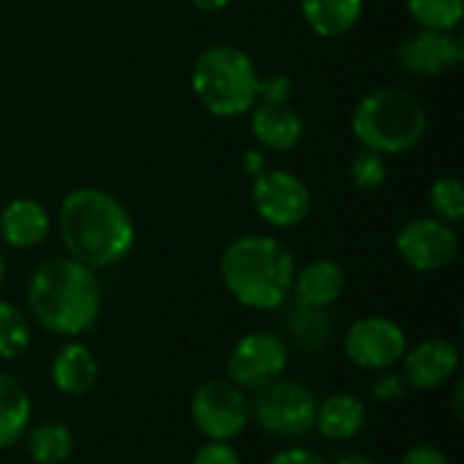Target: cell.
Instances as JSON below:
<instances>
[{
    "instance_id": "obj_1",
    "label": "cell",
    "mask_w": 464,
    "mask_h": 464,
    "mask_svg": "<svg viewBox=\"0 0 464 464\" xmlns=\"http://www.w3.org/2000/svg\"><path fill=\"white\" fill-rule=\"evenodd\" d=\"M57 234L65 256L90 269H111L136 247V220L109 190L79 185L68 190L57 209Z\"/></svg>"
},
{
    "instance_id": "obj_2",
    "label": "cell",
    "mask_w": 464,
    "mask_h": 464,
    "mask_svg": "<svg viewBox=\"0 0 464 464\" xmlns=\"http://www.w3.org/2000/svg\"><path fill=\"white\" fill-rule=\"evenodd\" d=\"M30 318L49 334L76 340L87 334L103 310L98 272L71 256L41 261L24 288Z\"/></svg>"
},
{
    "instance_id": "obj_3",
    "label": "cell",
    "mask_w": 464,
    "mask_h": 464,
    "mask_svg": "<svg viewBox=\"0 0 464 464\" xmlns=\"http://www.w3.org/2000/svg\"><path fill=\"white\" fill-rule=\"evenodd\" d=\"M220 283L228 296L258 313L283 310L291 299L296 258L275 234H239L220 253Z\"/></svg>"
},
{
    "instance_id": "obj_4",
    "label": "cell",
    "mask_w": 464,
    "mask_h": 464,
    "mask_svg": "<svg viewBox=\"0 0 464 464\" xmlns=\"http://www.w3.org/2000/svg\"><path fill=\"white\" fill-rule=\"evenodd\" d=\"M427 128L430 114L424 103L397 84H378L367 90L351 111V133L359 147L383 158L416 150L427 136Z\"/></svg>"
},
{
    "instance_id": "obj_5",
    "label": "cell",
    "mask_w": 464,
    "mask_h": 464,
    "mask_svg": "<svg viewBox=\"0 0 464 464\" xmlns=\"http://www.w3.org/2000/svg\"><path fill=\"white\" fill-rule=\"evenodd\" d=\"M258 68L237 44H212L190 65V90L196 101L218 120H239L258 103Z\"/></svg>"
},
{
    "instance_id": "obj_6",
    "label": "cell",
    "mask_w": 464,
    "mask_h": 464,
    "mask_svg": "<svg viewBox=\"0 0 464 464\" xmlns=\"http://www.w3.org/2000/svg\"><path fill=\"white\" fill-rule=\"evenodd\" d=\"M315 392L294 378H280L250 394V421L275 440H302L315 432Z\"/></svg>"
},
{
    "instance_id": "obj_7",
    "label": "cell",
    "mask_w": 464,
    "mask_h": 464,
    "mask_svg": "<svg viewBox=\"0 0 464 464\" xmlns=\"http://www.w3.org/2000/svg\"><path fill=\"white\" fill-rule=\"evenodd\" d=\"M250 207L269 228H299L313 215V190L299 174L269 166L250 179Z\"/></svg>"
},
{
    "instance_id": "obj_8",
    "label": "cell",
    "mask_w": 464,
    "mask_h": 464,
    "mask_svg": "<svg viewBox=\"0 0 464 464\" xmlns=\"http://www.w3.org/2000/svg\"><path fill=\"white\" fill-rule=\"evenodd\" d=\"M190 421L204 440L231 443L250 424V394L228 378H209L190 397Z\"/></svg>"
},
{
    "instance_id": "obj_9",
    "label": "cell",
    "mask_w": 464,
    "mask_h": 464,
    "mask_svg": "<svg viewBox=\"0 0 464 464\" xmlns=\"http://www.w3.org/2000/svg\"><path fill=\"white\" fill-rule=\"evenodd\" d=\"M291 348L283 334L258 329L247 332L237 340L226 359V378L237 383L245 394H256L258 389L280 381L288 370Z\"/></svg>"
},
{
    "instance_id": "obj_10",
    "label": "cell",
    "mask_w": 464,
    "mask_h": 464,
    "mask_svg": "<svg viewBox=\"0 0 464 464\" xmlns=\"http://www.w3.org/2000/svg\"><path fill=\"white\" fill-rule=\"evenodd\" d=\"M408 351V332L389 315H362L343 334L345 359L364 372L394 370Z\"/></svg>"
},
{
    "instance_id": "obj_11",
    "label": "cell",
    "mask_w": 464,
    "mask_h": 464,
    "mask_svg": "<svg viewBox=\"0 0 464 464\" xmlns=\"http://www.w3.org/2000/svg\"><path fill=\"white\" fill-rule=\"evenodd\" d=\"M394 250L405 266L421 275L449 269L459 256L457 226L438 218H411L394 237Z\"/></svg>"
},
{
    "instance_id": "obj_12",
    "label": "cell",
    "mask_w": 464,
    "mask_h": 464,
    "mask_svg": "<svg viewBox=\"0 0 464 464\" xmlns=\"http://www.w3.org/2000/svg\"><path fill=\"white\" fill-rule=\"evenodd\" d=\"M397 60L405 73L419 79H438L459 68L464 60V41L446 30H421L416 27L397 46Z\"/></svg>"
},
{
    "instance_id": "obj_13",
    "label": "cell",
    "mask_w": 464,
    "mask_h": 464,
    "mask_svg": "<svg viewBox=\"0 0 464 464\" xmlns=\"http://www.w3.org/2000/svg\"><path fill=\"white\" fill-rule=\"evenodd\" d=\"M459 348L446 340V337H427L416 343L413 348L408 345L402 362H400V375L408 386V392H438L446 389L457 372H459Z\"/></svg>"
},
{
    "instance_id": "obj_14",
    "label": "cell",
    "mask_w": 464,
    "mask_h": 464,
    "mask_svg": "<svg viewBox=\"0 0 464 464\" xmlns=\"http://www.w3.org/2000/svg\"><path fill=\"white\" fill-rule=\"evenodd\" d=\"M52 234L49 209L30 196H16L0 209V239L11 250H35Z\"/></svg>"
},
{
    "instance_id": "obj_15",
    "label": "cell",
    "mask_w": 464,
    "mask_h": 464,
    "mask_svg": "<svg viewBox=\"0 0 464 464\" xmlns=\"http://www.w3.org/2000/svg\"><path fill=\"white\" fill-rule=\"evenodd\" d=\"M345 285H348V275H345V266L340 261H334V258H313L302 269L296 266L288 302L329 310L332 304L340 302V296L345 294Z\"/></svg>"
},
{
    "instance_id": "obj_16",
    "label": "cell",
    "mask_w": 464,
    "mask_h": 464,
    "mask_svg": "<svg viewBox=\"0 0 464 464\" xmlns=\"http://www.w3.org/2000/svg\"><path fill=\"white\" fill-rule=\"evenodd\" d=\"M250 117V133L264 152H291L304 136V120L291 103H256Z\"/></svg>"
},
{
    "instance_id": "obj_17",
    "label": "cell",
    "mask_w": 464,
    "mask_h": 464,
    "mask_svg": "<svg viewBox=\"0 0 464 464\" xmlns=\"http://www.w3.org/2000/svg\"><path fill=\"white\" fill-rule=\"evenodd\" d=\"M98 375H101V364H98L92 348L84 345L82 340H65L49 364L52 386L63 397L90 394L98 383Z\"/></svg>"
},
{
    "instance_id": "obj_18",
    "label": "cell",
    "mask_w": 464,
    "mask_h": 464,
    "mask_svg": "<svg viewBox=\"0 0 464 464\" xmlns=\"http://www.w3.org/2000/svg\"><path fill=\"white\" fill-rule=\"evenodd\" d=\"M367 427V405L353 392H334L318 400L315 432L329 443H351Z\"/></svg>"
},
{
    "instance_id": "obj_19",
    "label": "cell",
    "mask_w": 464,
    "mask_h": 464,
    "mask_svg": "<svg viewBox=\"0 0 464 464\" xmlns=\"http://www.w3.org/2000/svg\"><path fill=\"white\" fill-rule=\"evenodd\" d=\"M367 0H299L304 24L318 38H343L359 27Z\"/></svg>"
},
{
    "instance_id": "obj_20",
    "label": "cell",
    "mask_w": 464,
    "mask_h": 464,
    "mask_svg": "<svg viewBox=\"0 0 464 464\" xmlns=\"http://www.w3.org/2000/svg\"><path fill=\"white\" fill-rule=\"evenodd\" d=\"M283 340L296 345L304 353H321L332 337H334V321L329 310L304 307V304H288L283 318Z\"/></svg>"
},
{
    "instance_id": "obj_21",
    "label": "cell",
    "mask_w": 464,
    "mask_h": 464,
    "mask_svg": "<svg viewBox=\"0 0 464 464\" xmlns=\"http://www.w3.org/2000/svg\"><path fill=\"white\" fill-rule=\"evenodd\" d=\"M33 424V400L22 381L0 370V451L22 443L27 427Z\"/></svg>"
},
{
    "instance_id": "obj_22",
    "label": "cell",
    "mask_w": 464,
    "mask_h": 464,
    "mask_svg": "<svg viewBox=\"0 0 464 464\" xmlns=\"http://www.w3.org/2000/svg\"><path fill=\"white\" fill-rule=\"evenodd\" d=\"M22 443L33 464H65L76 451V438L71 427L57 419L30 424Z\"/></svg>"
},
{
    "instance_id": "obj_23",
    "label": "cell",
    "mask_w": 464,
    "mask_h": 464,
    "mask_svg": "<svg viewBox=\"0 0 464 464\" xmlns=\"http://www.w3.org/2000/svg\"><path fill=\"white\" fill-rule=\"evenodd\" d=\"M33 340L27 315L8 299H0V362H16Z\"/></svg>"
},
{
    "instance_id": "obj_24",
    "label": "cell",
    "mask_w": 464,
    "mask_h": 464,
    "mask_svg": "<svg viewBox=\"0 0 464 464\" xmlns=\"http://www.w3.org/2000/svg\"><path fill=\"white\" fill-rule=\"evenodd\" d=\"M427 204L432 218L449 226H459L464 220V182L457 174L435 177L427 190Z\"/></svg>"
},
{
    "instance_id": "obj_25",
    "label": "cell",
    "mask_w": 464,
    "mask_h": 464,
    "mask_svg": "<svg viewBox=\"0 0 464 464\" xmlns=\"http://www.w3.org/2000/svg\"><path fill=\"white\" fill-rule=\"evenodd\" d=\"M405 8L421 30L454 33L464 16V0H405Z\"/></svg>"
},
{
    "instance_id": "obj_26",
    "label": "cell",
    "mask_w": 464,
    "mask_h": 464,
    "mask_svg": "<svg viewBox=\"0 0 464 464\" xmlns=\"http://www.w3.org/2000/svg\"><path fill=\"white\" fill-rule=\"evenodd\" d=\"M389 179V158L359 147V152L348 163V182L359 193H372L381 190Z\"/></svg>"
},
{
    "instance_id": "obj_27",
    "label": "cell",
    "mask_w": 464,
    "mask_h": 464,
    "mask_svg": "<svg viewBox=\"0 0 464 464\" xmlns=\"http://www.w3.org/2000/svg\"><path fill=\"white\" fill-rule=\"evenodd\" d=\"M370 394L381 405H397L408 397V386L400 372L383 370V372H375V381L370 383Z\"/></svg>"
},
{
    "instance_id": "obj_28",
    "label": "cell",
    "mask_w": 464,
    "mask_h": 464,
    "mask_svg": "<svg viewBox=\"0 0 464 464\" xmlns=\"http://www.w3.org/2000/svg\"><path fill=\"white\" fill-rule=\"evenodd\" d=\"M294 79L285 73H269L258 79V103H291Z\"/></svg>"
},
{
    "instance_id": "obj_29",
    "label": "cell",
    "mask_w": 464,
    "mask_h": 464,
    "mask_svg": "<svg viewBox=\"0 0 464 464\" xmlns=\"http://www.w3.org/2000/svg\"><path fill=\"white\" fill-rule=\"evenodd\" d=\"M190 464H242V457H239V451H237L231 443H226V440H204V443L196 449Z\"/></svg>"
},
{
    "instance_id": "obj_30",
    "label": "cell",
    "mask_w": 464,
    "mask_h": 464,
    "mask_svg": "<svg viewBox=\"0 0 464 464\" xmlns=\"http://www.w3.org/2000/svg\"><path fill=\"white\" fill-rule=\"evenodd\" d=\"M400 464H451V459L432 443H413L400 457Z\"/></svg>"
},
{
    "instance_id": "obj_31",
    "label": "cell",
    "mask_w": 464,
    "mask_h": 464,
    "mask_svg": "<svg viewBox=\"0 0 464 464\" xmlns=\"http://www.w3.org/2000/svg\"><path fill=\"white\" fill-rule=\"evenodd\" d=\"M266 464H329L318 451L313 449H302V446H291L277 451L275 457H269Z\"/></svg>"
},
{
    "instance_id": "obj_32",
    "label": "cell",
    "mask_w": 464,
    "mask_h": 464,
    "mask_svg": "<svg viewBox=\"0 0 464 464\" xmlns=\"http://www.w3.org/2000/svg\"><path fill=\"white\" fill-rule=\"evenodd\" d=\"M239 166H242V174L247 179H253V177H258L261 171L269 169V152H264L261 147H247L242 152V158H239Z\"/></svg>"
},
{
    "instance_id": "obj_33",
    "label": "cell",
    "mask_w": 464,
    "mask_h": 464,
    "mask_svg": "<svg viewBox=\"0 0 464 464\" xmlns=\"http://www.w3.org/2000/svg\"><path fill=\"white\" fill-rule=\"evenodd\" d=\"M190 5L198 8V11H204V14H218V11L228 8L231 0H190Z\"/></svg>"
},
{
    "instance_id": "obj_34",
    "label": "cell",
    "mask_w": 464,
    "mask_h": 464,
    "mask_svg": "<svg viewBox=\"0 0 464 464\" xmlns=\"http://www.w3.org/2000/svg\"><path fill=\"white\" fill-rule=\"evenodd\" d=\"M329 464H375L367 454H362V451H348V454H340L334 462Z\"/></svg>"
},
{
    "instance_id": "obj_35",
    "label": "cell",
    "mask_w": 464,
    "mask_h": 464,
    "mask_svg": "<svg viewBox=\"0 0 464 464\" xmlns=\"http://www.w3.org/2000/svg\"><path fill=\"white\" fill-rule=\"evenodd\" d=\"M454 383V397H451V408H454V416H457V421H462V381H451Z\"/></svg>"
},
{
    "instance_id": "obj_36",
    "label": "cell",
    "mask_w": 464,
    "mask_h": 464,
    "mask_svg": "<svg viewBox=\"0 0 464 464\" xmlns=\"http://www.w3.org/2000/svg\"><path fill=\"white\" fill-rule=\"evenodd\" d=\"M5 275H8V266H5V256H3V250H0V288H3V283H5Z\"/></svg>"
}]
</instances>
